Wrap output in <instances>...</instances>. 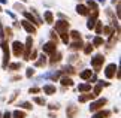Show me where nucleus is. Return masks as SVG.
Wrapping results in <instances>:
<instances>
[{
    "label": "nucleus",
    "mask_w": 121,
    "mask_h": 118,
    "mask_svg": "<svg viewBox=\"0 0 121 118\" xmlns=\"http://www.w3.org/2000/svg\"><path fill=\"white\" fill-rule=\"evenodd\" d=\"M18 96V91H13V94H12V97L11 99H9V103H12L13 100H15V97Z\"/></svg>",
    "instance_id": "obj_44"
},
{
    "label": "nucleus",
    "mask_w": 121,
    "mask_h": 118,
    "mask_svg": "<svg viewBox=\"0 0 121 118\" xmlns=\"http://www.w3.org/2000/svg\"><path fill=\"white\" fill-rule=\"evenodd\" d=\"M61 73H69V75H73V73H76V70H75V67L73 66H70V64H67V66H64V67L60 70Z\"/></svg>",
    "instance_id": "obj_24"
},
{
    "label": "nucleus",
    "mask_w": 121,
    "mask_h": 118,
    "mask_svg": "<svg viewBox=\"0 0 121 118\" xmlns=\"http://www.w3.org/2000/svg\"><path fill=\"white\" fill-rule=\"evenodd\" d=\"M61 57H63V54L60 52V51H55L54 54H51V58H49V63L51 64H55V63H60L61 61Z\"/></svg>",
    "instance_id": "obj_13"
},
{
    "label": "nucleus",
    "mask_w": 121,
    "mask_h": 118,
    "mask_svg": "<svg viewBox=\"0 0 121 118\" xmlns=\"http://www.w3.org/2000/svg\"><path fill=\"white\" fill-rule=\"evenodd\" d=\"M91 75H93L91 70H90V69H85V70H82V72L79 73V78H81V79H90Z\"/></svg>",
    "instance_id": "obj_26"
},
{
    "label": "nucleus",
    "mask_w": 121,
    "mask_h": 118,
    "mask_svg": "<svg viewBox=\"0 0 121 118\" xmlns=\"http://www.w3.org/2000/svg\"><path fill=\"white\" fill-rule=\"evenodd\" d=\"M103 63H105V55L102 54H97L91 58V66L94 69V72H100V67L103 66Z\"/></svg>",
    "instance_id": "obj_2"
},
{
    "label": "nucleus",
    "mask_w": 121,
    "mask_h": 118,
    "mask_svg": "<svg viewBox=\"0 0 121 118\" xmlns=\"http://www.w3.org/2000/svg\"><path fill=\"white\" fill-rule=\"evenodd\" d=\"M97 17H99V11H93L90 18H88V22H87V29L88 30L94 29V26H96V22H97Z\"/></svg>",
    "instance_id": "obj_10"
},
{
    "label": "nucleus",
    "mask_w": 121,
    "mask_h": 118,
    "mask_svg": "<svg viewBox=\"0 0 121 118\" xmlns=\"http://www.w3.org/2000/svg\"><path fill=\"white\" fill-rule=\"evenodd\" d=\"M12 37L13 36V31H12V29L11 27H6V29H4V37Z\"/></svg>",
    "instance_id": "obj_37"
},
{
    "label": "nucleus",
    "mask_w": 121,
    "mask_h": 118,
    "mask_svg": "<svg viewBox=\"0 0 121 118\" xmlns=\"http://www.w3.org/2000/svg\"><path fill=\"white\" fill-rule=\"evenodd\" d=\"M117 70H118V66L115 64V63H111L108 64L105 67V76L108 78V79H112L115 76V73H117Z\"/></svg>",
    "instance_id": "obj_5"
},
{
    "label": "nucleus",
    "mask_w": 121,
    "mask_h": 118,
    "mask_svg": "<svg viewBox=\"0 0 121 118\" xmlns=\"http://www.w3.org/2000/svg\"><path fill=\"white\" fill-rule=\"evenodd\" d=\"M115 2H117V3H118V0H112V3H114V4H115Z\"/></svg>",
    "instance_id": "obj_52"
},
{
    "label": "nucleus",
    "mask_w": 121,
    "mask_h": 118,
    "mask_svg": "<svg viewBox=\"0 0 121 118\" xmlns=\"http://www.w3.org/2000/svg\"><path fill=\"white\" fill-rule=\"evenodd\" d=\"M33 51V37L29 36L26 39V44H24V51H22V55H24V60L29 61V55L30 52Z\"/></svg>",
    "instance_id": "obj_3"
},
{
    "label": "nucleus",
    "mask_w": 121,
    "mask_h": 118,
    "mask_svg": "<svg viewBox=\"0 0 121 118\" xmlns=\"http://www.w3.org/2000/svg\"><path fill=\"white\" fill-rule=\"evenodd\" d=\"M22 15H24V18H26V21H29V22H31L35 27H38V26H40V24H43V21H39L38 18H36L31 12H27V11H22Z\"/></svg>",
    "instance_id": "obj_6"
},
{
    "label": "nucleus",
    "mask_w": 121,
    "mask_h": 118,
    "mask_svg": "<svg viewBox=\"0 0 121 118\" xmlns=\"http://www.w3.org/2000/svg\"><path fill=\"white\" fill-rule=\"evenodd\" d=\"M69 37H72L73 40H81V33L78 30H72L70 33H69Z\"/></svg>",
    "instance_id": "obj_28"
},
{
    "label": "nucleus",
    "mask_w": 121,
    "mask_h": 118,
    "mask_svg": "<svg viewBox=\"0 0 121 118\" xmlns=\"http://www.w3.org/2000/svg\"><path fill=\"white\" fill-rule=\"evenodd\" d=\"M21 66H22L21 63H9V64H8V69H9V70H20Z\"/></svg>",
    "instance_id": "obj_31"
},
{
    "label": "nucleus",
    "mask_w": 121,
    "mask_h": 118,
    "mask_svg": "<svg viewBox=\"0 0 121 118\" xmlns=\"http://www.w3.org/2000/svg\"><path fill=\"white\" fill-rule=\"evenodd\" d=\"M33 75H35V69L29 67V69H27V72H26V76H27V78H31Z\"/></svg>",
    "instance_id": "obj_38"
},
{
    "label": "nucleus",
    "mask_w": 121,
    "mask_h": 118,
    "mask_svg": "<svg viewBox=\"0 0 121 118\" xmlns=\"http://www.w3.org/2000/svg\"><path fill=\"white\" fill-rule=\"evenodd\" d=\"M21 26H22V29H24L27 33H30V35H35V33H36V27L31 24V22H29V21L22 20L21 21Z\"/></svg>",
    "instance_id": "obj_12"
},
{
    "label": "nucleus",
    "mask_w": 121,
    "mask_h": 118,
    "mask_svg": "<svg viewBox=\"0 0 121 118\" xmlns=\"http://www.w3.org/2000/svg\"><path fill=\"white\" fill-rule=\"evenodd\" d=\"M0 118H2V114H0Z\"/></svg>",
    "instance_id": "obj_55"
},
{
    "label": "nucleus",
    "mask_w": 121,
    "mask_h": 118,
    "mask_svg": "<svg viewBox=\"0 0 121 118\" xmlns=\"http://www.w3.org/2000/svg\"><path fill=\"white\" fill-rule=\"evenodd\" d=\"M42 51H43V54H48V55L54 54L55 51H57V44H55V42H52V40L46 42V44L42 46Z\"/></svg>",
    "instance_id": "obj_9"
},
{
    "label": "nucleus",
    "mask_w": 121,
    "mask_h": 118,
    "mask_svg": "<svg viewBox=\"0 0 121 118\" xmlns=\"http://www.w3.org/2000/svg\"><path fill=\"white\" fill-rule=\"evenodd\" d=\"M109 117H111V112L109 111L100 109V111H97V112H93V117L91 118H109Z\"/></svg>",
    "instance_id": "obj_14"
},
{
    "label": "nucleus",
    "mask_w": 121,
    "mask_h": 118,
    "mask_svg": "<svg viewBox=\"0 0 121 118\" xmlns=\"http://www.w3.org/2000/svg\"><path fill=\"white\" fill-rule=\"evenodd\" d=\"M45 64H46V55L45 54L39 55V57L35 60V66H36V67H45Z\"/></svg>",
    "instance_id": "obj_15"
},
{
    "label": "nucleus",
    "mask_w": 121,
    "mask_h": 118,
    "mask_svg": "<svg viewBox=\"0 0 121 118\" xmlns=\"http://www.w3.org/2000/svg\"><path fill=\"white\" fill-rule=\"evenodd\" d=\"M60 37H61V42L63 44H69V40H70V37H69V33L67 31H64V33H60Z\"/></svg>",
    "instance_id": "obj_32"
},
{
    "label": "nucleus",
    "mask_w": 121,
    "mask_h": 118,
    "mask_svg": "<svg viewBox=\"0 0 121 118\" xmlns=\"http://www.w3.org/2000/svg\"><path fill=\"white\" fill-rule=\"evenodd\" d=\"M36 57H38V52H36V51H31L30 55H29V60H36Z\"/></svg>",
    "instance_id": "obj_42"
},
{
    "label": "nucleus",
    "mask_w": 121,
    "mask_h": 118,
    "mask_svg": "<svg viewBox=\"0 0 121 118\" xmlns=\"http://www.w3.org/2000/svg\"><path fill=\"white\" fill-rule=\"evenodd\" d=\"M69 26H70V22H67V20L55 21V31L57 33H64V31L69 30Z\"/></svg>",
    "instance_id": "obj_7"
},
{
    "label": "nucleus",
    "mask_w": 121,
    "mask_h": 118,
    "mask_svg": "<svg viewBox=\"0 0 121 118\" xmlns=\"http://www.w3.org/2000/svg\"><path fill=\"white\" fill-rule=\"evenodd\" d=\"M102 33H103V35H106V36H109V35H112V33H114V29H112L111 26H103Z\"/></svg>",
    "instance_id": "obj_30"
},
{
    "label": "nucleus",
    "mask_w": 121,
    "mask_h": 118,
    "mask_svg": "<svg viewBox=\"0 0 121 118\" xmlns=\"http://www.w3.org/2000/svg\"><path fill=\"white\" fill-rule=\"evenodd\" d=\"M48 108H49V109H51V111H54V109H55V111H57V109H58V105H55V103H52V105H49Z\"/></svg>",
    "instance_id": "obj_45"
},
{
    "label": "nucleus",
    "mask_w": 121,
    "mask_h": 118,
    "mask_svg": "<svg viewBox=\"0 0 121 118\" xmlns=\"http://www.w3.org/2000/svg\"><path fill=\"white\" fill-rule=\"evenodd\" d=\"M106 103H108V100L103 97V99H97V100L94 102H91V105H90V111L91 112H97V111H100L102 108H103Z\"/></svg>",
    "instance_id": "obj_4"
},
{
    "label": "nucleus",
    "mask_w": 121,
    "mask_h": 118,
    "mask_svg": "<svg viewBox=\"0 0 121 118\" xmlns=\"http://www.w3.org/2000/svg\"><path fill=\"white\" fill-rule=\"evenodd\" d=\"M78 91H81V93H90L91 91V84H79V85H78Z\"/></svg>",
    "instance_id": "obj_23"
},
{
    "label": "nucleus",
    "mask_w": 121,
    "mask_h": 118,
    "mask_svg": "<svg viewBox=\"0 0 121 118\" xmlns=\"http://www.w3.org/2000/svg\"><path fill=\"white\" fill-rule=\"evenodd\" d=\"M60 82H61V85L63 87H73V81H72V78L70 76H61L60 78Z\"/></svg>",
    "instance_id": "obj_18"
},
{
    "label": "nucleus",
    "mask_w": 121,
    "mask_h": 118,
    "mask_svg": "<svg viewBox=\"0 0 121 118\" xmlns=\"http://www.w3.org/2000/svg\"><path fill=\"white\" fill-rule=\"evenodd\" d=\"M0 39L4 40V29H3V24H2V21H0Z\"/></svg>",
    "instance_id": "obj_39"
},
{
    "label": "nucleus",
    "mask_w": 121,
    "mask_h": 118,
    "mask_svg": "<svg viewBox=\"0 0 121 118\" xmlns=\"http://www.w3.org/2000/svg\"><path fill=\"white\" fill-rule=\"evenodd\" d=\"M40 91H43L45 94H49V96H52V94L57 93V88H55L54 85H49V84H48V85H45L43 88L40 90Z\"/></svg>",
    "instance_id": "obj_21"
},
{
    "label": "nucleus",
    "mask_w": 121,
    "mask_h": 118,
    "mask_svg": "<svg viewBox=\"0 0 121 118\" xmlns=\"http://www.w3.org/2000/svg\"><path fill=\"white\" fill-rule=\"evenodd\" d=\"M120 15H121V6H120V3H117V17L120 18Z\"/></svg>",
    "instance_id": "obj_46"
},
{
    "label": "nucleus",
    "mask_w": 121,
    "mask_h": 118,
    "mask_svg": "<svg viewBox=\"0 0 121 118\" xmlns=\"http://www.w3.org/2000/svg\"><path fill=\"white\" fill-rule=\"evenodd\" d=\"M94 81H97V76H96V75H91V78H90V82H94Z\"/></svg>",
    "instance_id": "obj_48"
},
{
    "label": "nucleus",
    "mask_w": 121,
    "mask_h": 118,
    "mask_svg": "<svg viewBox=\"0 0 121 118\" xmlns=\"http://www.w3.org/2000/svg\"><path fill=\"white\" fill-rule=\"evenodd\" d=\"M100 93H102V87L99 85V84H97V85L94 87V90H93V94H94V97H97Z\"/></svg>",
    "instance_id": "obj_36"
},
{
    "label": "nucleus",
    "mask_w": 121,
    "mask_h": 118,
    "mask_svg": "<svg viewBox=\"0 0 121 118\" xmlns=\"http://www.w3.org/2000/svg\"><path fill=\"white\" fill-rule=\"evenodd\" d=\"M85 6L88 8V11H99V6H97V3L94 2V0H88Z\"/></svg>",
    "instance_id": "obj_25"
},
{
    "label": "nucleus",
    "mask_w": 121,
    "mask_h": 118,
    "mask_svg": "<svg viewBox=\"0 0 121 118\" xmlns=\"http://www.w3.org/2000/svg\"><path fill=\"white\" fill-rule=\"evenodd\" d=\"M2 118H11V112H9V111H6L4 114H2Z\"/></svg>",
    "instance_id": "obj_47"
},
{
    "label": "nucleus",
    "mask_w": 121,
    "mask_h": 118,
    "mask_svg": "<svg viewBox=\"0 0 121 118\" xmlns=\"http://www.w3.org/2000/svg\"><path fill=\"white\" fill-rule=\"evenodd\" d=\"M0 48L3 51V61H2V67L6 69L8 64H9V60H11V52H9V45H8V40L4 39L0 42Z\"/></svg>",
    "instance_id": "obj_1"
},
{
    "label": "nucleus",
    "mask_w": 121,
    "mask_h": 118,
    "mask_svg": "<svg viewBox=\"0 0 121 118\" xmlns=\"http://www.w3.org/2000/svg\"><path fill=\"white\" fill-rule=\"evenodd\" d=\"M29 93H30V94H38V93H40V88L33 87V88H30V90H29Z\"/></svg>",
    "instance_id": "obj_40"
},
{
    "label": "nucleus",
    "mask_w": 121,
    "mask_h": 118,
    "mask_svg": "<svg viewBox=\"0 0 121 118\" xmlns=\"http://www.w3.org/2000/svg\"><path fill=\"white\" fill-rule=\"evenodd\" d=\"M76 12L79 13V15H82V17H88V15H90V11H88V8L85 6V4H78V6H76Z\"/></svg>",
    "instance_id": "obj_17"
},
{
    "label": "nucleus",
    "mask_w": 121,
    "mask_h": 118,
    "mask_svg": "<svg viewBox=\"0 0 121 118\" xmlns=\"http://www.w3.org/2000/svg\"><path fill=\"white\" fill-rule=\"evenodd\" d=\"M21 2H26V0H21Z\"/></svg>",
    "instance_id": "obj_54"
},
{
    "label": "nucleus",
    "mask_w": 121,
    "mask_h": 118,
    "mask_svg": "<svg viewBox=\"0 0 121 118\" xmlns=\"http://www.w3.org/2000/svg\"><path fill=\"white\" fill-rule=\"evenodd\" d=\"M13 9H17V11H24V6H22V4H20V3H15L13 4Z\"/></svg>",
    "instance_id": "obj_41"
},
{
    "label": "nucleus",
    "mask_w": 121,
    "mask_h": 118,
    "mask_svg": "<svg viewBox=\"0 0 121 118\" xmlns=\"http://www.w3.org/2000/svg\"><path fill=\"white\" fill-rule=\"evenodd\" d=\"M82 49H84V54L90 55V54L93 52V49H94V46H93V45H91V42H90V44H85V45H84V46H82Z\"/></svg>",
    "instance_id": "obj_27"
},
{
    "label": "nucleus",
    "mask_w": 121,
    "mask_h": 118,
    "mask_svg": "<svg viewBox=\"0 0 121 118\" xmlns=\"http://www.w3.org/2000/svg\"><path fill=\"white\" fill-rule=\"evenodd\" d=\"M78 114H79V108L75 106V105H69L67 109H66V115L67 118H76Z\"/></svg>",
    "instance_id": "obj_11"
},
{
    "label": "nucleus",
    "mask_w": 121,
    "mask_h": 118,
    "mask_svg": "<svg viewBox=\"0 0 121 118\" xmlns=\"http://www.w3.org/2000/svg\"><path fill=\"white\" fill-rule=\"evenodd\" d=\"M0 3H2V4H6V3H8V0H0Z\"/></svg>",
    "instance_id": "obj_50"
},
{
    "label": "nucleus",
    "mask_w": 121,
    "mask_h": 118,
    "mask_svg": "<svg viewBox=\"0 0 121 118\" xmlns=\"http://www.w3.org/2000/svg\"><path fill=\"white\" fill-rule=\"evenodd\" d=\"M102 29H103V24H102V21L97 20V22H96V26H94V29H93V30H96L97 35H102Z\"/></svg>",
    "instance_id": "obj_33"
},
{
    "label": "nucleus",
    "mask_w": 121,
    "mask_h": 118,
    "mask_svg": "<svg viewBox=\"0 0 121 118\" xmlns=\"http://www.w3.org/2000/svg\"><path fill=\"white\" fill-rule=\"evenodd\" d=\"M82 46H84V42L81 39V40H73L69 48H70L72 51H79V49H82Z\"/></svg>",
    "instance_id": "obj_20"
},
{
    "label": "nucleus",
    "mask_w": 121,
    "mask_h": 118,
    "mask_svg": "<svg viewBox=\"0 0 121 118\" xmlns=\"http://www.w3.org/2000/svg\"><path fill=\"white\" fill-rule=\"evenodd\" d=\"M43 20H45V22H48V24H52V22H54V13L51 11H45Z\"/></svg>",
    "instance_id": "obj_22"
},
{
    "label": "nucleus",
    "mask_w": 121,
    "mask_h": 118,
    "mask_svg": "<svg viewBox=\"0 0 121 118\" xmlns=\"http://www.w3.org/2000/svg\"><path fill=\"white\" fill-rule=\"evenodd\" d=\"M22 51H24V44H21L20 40H13L12 42V52L15 57H20L22 55Z\"/></svg>",
    "instance_id": "obj_8"
},
{
    "label": "nucleus",
    "mask_w": 121,
    "mask_h": 118,
    "mask_svg": "<svg viewBox=\"0 0 121 118\" xmlns=\"http://www.w3.org/2000/svg\"><path fill=\"white\" fill-rule=\"evenodd\" d=\"M18 79H21V76H13V78H12V81H18Z\"/></svg>",
    "instance_id": "obj_49"
},
{
    "label": "nucleus",
    "mask_w": 121,
    "mask_h": 118,
    "mask_svg": "<svg viewBox=\"0 0 121 118\" xmlns=\"http://www.w3.org/2000/svg\"><path fill=\"white\" fill-rule=\"evenodd\" d=\"M94 94L93 93H84V94H81L79 97H78V100H79L81 103H84V102H88V100H94Z\"/></svg>",
    "instance_id": "obj_16"
},
{
    "label": "nucleus",
    "mask_w": 121,
    "mask_h": 118,
    "mask_svg": "<svg viewBox=\"0 0 121 118\" xmlns=\"http://www.w3.org/2000/svg\"><path fill=\"white\" fill-rule=\"evenodd\" d=\"M97 2H99V3H105L106 0H97Z\"/></svg>",
    "instance_id": "obj_51"
},
{
    "label": "nucleus",
    "mask_w": 121,
    "mask_h": 118,
    "mask_svg": "<svg viewBox=\"0 0 121 118\" xmlns=\"http://www.w3.org/2000/svg\"><path fill=\"white\" fill-rule=\"evenodd\" d=\"M18 106H20V108H24V109H31V108H33L30 102H21Z\"/></svg>",
    "instance_id": "obj_35"
},
{
    "label": "nucleus",
    "mask_w": 121,
    "mask_h": 118,
    "mask_svg": "<svg viewBox=\"0 0 121 118\" xmlns=\"http://www.w3.org/2000/svg\"><path fill=\"white\" fill-rule=\"evenodd\" d=\"M91 45L94 46V48H96V46H102V45H103V39H102L100 36H96L94 39H93V44Z\"/></svg>",
    "instance_id": "obj_29"
},
{
    "label": "nucleus",
    "mask_w": 121,
    "mask_h": 118,
    "mask_svg": "<svg viewBox=\"0 0 121 118\" xmlns=\"http://www.w3.org/2000/svg\"><path fill=\"white\" fill-rule=\"evenodd\" d=\"M118 35H120V33H112V35H109V40H108V44H106V45H108V48L111 49V48H112V46L115 45V42H117L118 40Z\"/></svg>",
    "instance_id": "obj_19"
},
{
    "label": "nucleus",
    "mask_w": 121,
    "mask_h": 118,
    "mask_svg": "<svg viewBox=\"0 0 121 118\" xmlns=\"http://www.w3.org/2000/svg\"><path fill=\"white\" fill-rule=\"evenodd\" d=\"M0 12H2V8H0Z\"/></svg>",
    "instance_id": "obj_53"
},
{
    "label": "nucleus",
    "mask_w": 121,
    "mask_h": 118,
    "mask_svg": "<svg viewBox=\"0 0 121 118\" xmlns=\"http://www.w3.org/2000/svg\"><path fill=\"white\" fill-rule=\"evenodd\" d=\"M49 35H51V39H52V42H55V44H57V35H55V31H51Z\"/></svg>",
    "instance_id": "obj_43"
},
{
    "label": "nucleus",
    "mask_w": 121,
    "mask_h": 118,
    "mask_svg": "<svg viewBox=\"0 0 121 118\" xmlns=\"http://www.w3.org/2000/svg\"><path fill=\"white\" fill-rule=\"evenodd\" d=\"M33 102L36 103V105H40V106H45V105H46V100H45L43 97H35Z\"/></svg>",
    "instance_id": "obj_34"
}]
</instances>
